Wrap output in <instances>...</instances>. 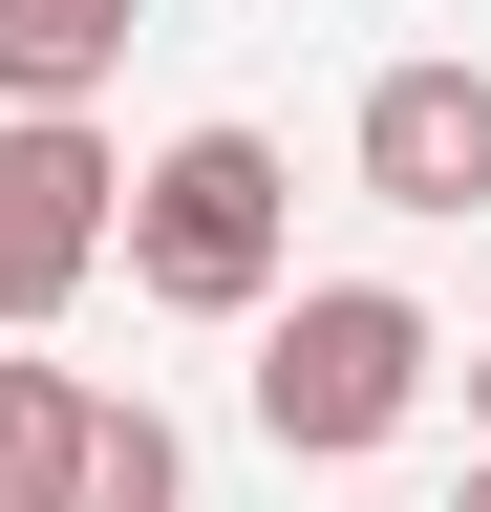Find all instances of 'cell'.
Here are the masks:
<instances>
[{"instance_id": "6da1fadb", "label": "cell", "mask_w": 491, "mask_h": 512, "mask_svg": "<svg viewBox=\"0 0 491 512\" xmlns=\"http://www.w3.org/2000/svg\"><path fill=\"white\" fill-rule=\"evenodd\" d=\"M107 235H129V299H171V320H278L299 171H278V128H171Z\"/></svg>"}, {"instance_id": "7a4b0ae2", "label": "cell", "mask_w": 491, "mask_h": 512, "mask_svg": "<svg viewBox=\"0 0 491 512\" xmlns=\"http://www.w3.org/2000/svg\"><path fill=\"white\" fill-rule=\"evenodd\" d=\"M427 299L406 278H299L278 320H257V427L299 448V470H363V448H385L406 406H427Z\"/></svg>"}, {"instance_id": "3957f363", "label": "cell", "mask_w": 491, "mask_h": 512, "mask_svg": "<svg viewBox=\"0 0 491 512\" xmlns=\"http://www.w3.org/2000/svg\"><path fill=\"white\" fill-rule=\"evenodd\" d=\"M107 214H129V150L107 128H0V342H43L107 278Z\"/></svg>"}, {"instance_id": "277c9868", "label": "cell", "mask_w": 491, "mask_h": 512, "mask_svg": "<svg viewBox=\"0 0 491 512\" xmlns=\"http://www.w3.org/2000/svg\"><path fill=\"white\" fill-rule=\"evenodd\" d=\"M363 192L385 214H491V64H385L363 86Z\"/></svg>"}, {"instance_id": "5b68a950", "label": "cell", "mask_w": 491, "mask_h": 512, "mask_svg": "<svg viewBox=\"0 0 491 512\" xmlns=\"http://www.w3.org/2000/svg\"><path fill=\"white\" fill-rule=\"evenodd\" d=\"M150 43V0H0V128H86V86Z\"/></svg>"}, {"instance_id": "8992f818", "label": "cell", "mask_w": 491, "mask_h": 512, "mask_svg": "<svg viewBox=\"0 0 491 512\" xmlns=\"http://www.w3.org/2000/svg\"><path fill=\"white\" fill-rule=\"evenodd\" d=\"M43 512H193V448H171V406H107L65 427V470H43Z\"/></svg>"}, {"instance_id": "52a82bcc", "label": "cell", "mask_w": 491, "mask_h": 512, "mask_svg": "<svg viewBox=\"0 0 491 512\" xmlns=\"http://www.w3.org/2000/svg\"><path fill=\"white\" fill-rule=\"evenodd\" d=\"M65 427H86V384L0 342V512H43V470H65Z\"/></svg>"}, {"instance_id": "ba28073f", "label": "cell", "mask_w": 491, "mask_h": 512, "mask_svg": "<svg viewBox=\"0 0 491 512\" xmlns=\"http://www.w3.org/2000/svg\"><path fill=\"white\" fill-rule=\"evenodd\" d=\"M470 448H491V342H470Z\"/></svg>"}, {"instance_id": "9c48e42d", "label": "cell", "mask_w": 491, "mask_h": 512, "mask_svg": "<svg viewBox=\"0 0 491 512\" xmlns=\"http://www.w3.org/2000/svg\"><path fill=\"white\" fill-rule=\"evenodd\" d=\"M449 512H491V470H470V491H449Z\"/></svg>"}]
</instances>
